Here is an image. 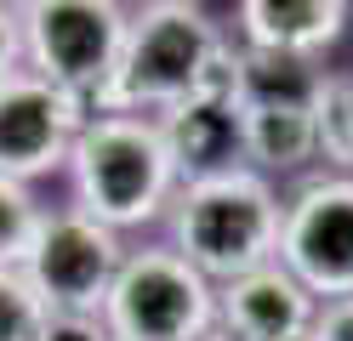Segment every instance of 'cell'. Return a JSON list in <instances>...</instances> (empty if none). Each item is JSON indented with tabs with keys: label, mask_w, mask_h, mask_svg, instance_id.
<instances>
[{
	"label": "cell",
	"mask_w": 353,
	"mask_h": 341,
	"mask_svg": "<svg viewBox=\"0 0 353 341\" xmlns=\"http://www.w3.org/2000/svg\"><path fill=\"white\" fill-rule=\"evenodd\" d=\"M165 216H171V250L211 285L245 279V273L279 262L285 199L251 165L183 182Z\"/></svg>",
	"instance_id": "1"
},
{
	"label": "cell",
	"mask_w": 353,
	"mask_h": 341,
	"mask_svg": "<svg viewBox=\"0 0 353 341\" xmlns=\"http://www.w3.org/2000/svg\"><path fill=\"white\" fill-rule=\"evenodd\" d=\"M63 171L74 182V211L103 222L108 234L160 222L183 188L160 125L143 114H92Z\"/></svg>",
	"instance_id": "2"
},
{
	"label": "cell",
	"mask_w": 353,
	"mask_h": 341,
	"mask_svg": "<svg viewBox=\"0 0 353 341\" xmlns=\"http://www.w3.org/2000/svg\"><path fill=\"white\" fill-rule=\"evenodd\" d=\"M223 45H228V34H223V23H211L205 6H188V0H148V6H137L125 23V45H120L114 80H108L103 114L160 120L165 108L188 103L200 91L205 68Z\"/></svg>",
	"instance_id": "3"
},
{
	"label": "cell",
	"mask_w": 353,
	"mask_h": 341,
	"mask_svg": "<svg viewBox=\"0 0 353 341\" xmlns=\"http://www.w3.org/2000/svg\"><path fill=\"white\" fill-rule=\"evenodd\" d=\"M131 12L114 0H23L17 34H23V68L57 85L85 114H103L108 80H114Z\"/></svg>",
	"instance_id": "4"
},
{
	"label": "cell",
	"mask_w": 353,
	"mask_h": 341,
	"mask_svg": "<svg viewBox=\"0 0 353 341\" xmlns=\"http://www.w3.org/2000/svg\"><path fill=\"white\" fill-rule=\"evenodd\" d=\"M97 318L114 341H194L216 330V285L200 279L171 245L125 250Z\"/></svg>",
	"instance_id": "5"
},
{
	"label": "cell",
	"mask_w": 353,
	"mask_h": 341,
	"mask_svg": "<svg viewBox=\"0 0 353 341\" xmlns=\"http://www.w3.org/2000/svg\"><path fill=\"white\" fill-rule=\"evenodd\" d=\"M279 267L314 296H353V176H307L279 216Z\"/></svg>",
	"instance_id": "6"
},
{
	"label": "cell",
	"mask_w": 353,
	"mask_h": 341,
	"mask_svg": "<svg viewBox=\"0 0 353 341\" xmlns=\"http://www.w3.org/2000/svg\"><path fill=\"white\" fill-rule=\"evenodd\" d=\"M120 262H125L120 234H108L103 222H92L85 211L69 205V211H46V222L29 245L23 279L46 313H103Z\"/></svg>",
	"instance_id": "7"
},
{
	"label": "cell",
	"mask_w": 353,
	"mask_h": 341,
	"mask_svg": "<svg viewBox=\"0 0 353 341\" xmlns=\"http://www.w3.org/2000/svg\"><path fill=\"white\" fill-rule=\"evenodd\" d=\"M85 120L92 114L74 97H63L57 85L34 80L29 68H17L0 85V176L34 182L46 171H63Z\"/></svg>",
	"instance_id": "8"
},
{
	"label": "cell",
	"mask_w": 353,
	"mask_h": 341,
	"mask_svg": "<svg viewBox=\"0 0 353 341\" xmlns=\"http://www.w3.org/2000/svg\"><path fill=\"white\" fill-rule=\"evenodd\" d=\"M319 302L279 262L216 285V330L228 341H296L314 330Z\"/></svg>",
	"instance_id": "9"
},
{
	"label": "cell",
	"mask_w": 353,
	"mask_h": 341,
	"mask_svg": "<svg viewBox=\"0 0 353 341\" xmlns=\"http://www.w3.org/2000/svg\"><path fill=\"white\" fill-rule=\"evenodd\" d=\"M353 23L347 0H239L234 6V34L239 45L256 52H291V57H319L336 45Z\"/></svg>",
	"instance_id": "10"
},
{
	"label": "cell",
	"mask_w": 353,
	"mask_h": 341,
	"mask_svg": "<svg viewBox=\"0 0 353 341\" xmlns=\"http://www.w3.org/2000/svg\"><path fill=\"white\" fill-rule=\"evenodd\" d=\"M154 125H160L165 148H171V165H176L183 182H200V176H216V171L245 165V143H239V103L188 97V103L165 108Z\"/></svg>",
	"instance_id": "11"
},
{
	"label": "cell",
	"mask_w": 353,
	"mask_h": 341,
	"mask_svg": "<svg viewBox=\"0 0 353 341\" xmlns=\"http://www.w3.org/2000/svg\"><path fill=\"white\" fill-rule=\"evenodd\" d=\"M239 143L256 176H291L319 159V125L302 108H239Z\"/></svg>",
	"instance_id": "12"
},
{
	"label": "cell",
	"mask_w": 353,
	"mask_h": 341,
	"mask_svg": "<svg viewBox=\"0 0 353 341\" xmlns=\"http://www.w3.org/2000/svg\"><path fill=\"white\" fill-rule=\"evenodd\" d=\"M239 108H302L314 114L325 74L319 57H291V52H256V45H239Z\"/></svg>",
	"instance_id": "13"
},
{
	"label": "cell",
	"mask_w": 353,
	"mask_h": 341,
	"mask_svg": "<svg viewBox=\"0 0 353 341\" xmlns=\"http://www.w3.org/2000/svg\"><path fill=\"white\" fill-rule=\"evenodd\" d=\"M314 125H319V159L336 176H353V74H325Z\"/></svg>",
	"instance_id": "14"
},
{
	"label": "cell",
	"mask_w": 353,
	"mask_h": 341,
	"mask_svg": "<svg viewBox=\"0 0 353 341\" xmlns=\"http://www.w3.org/2000/svg\"><path fill=\"white\" fill-rule=\"evenodd\" d=\"M40 222H46V205L29 194V182L0 176V273H23Z\"/></svg>",
	"instance_id": "15"
},
{
	"label": "cell",
	"mask_w": 353,
	"mask_h": 341,
	"mask_svg": "<svg viewBox=\"0 0 353 341\" xmlns=\"http://www.w3.org/2000/svg\"><path fill=\"white\" fill-rule=\"evenodd\" d=\"M46 324V307L29 290L23 273H0V341H34Z\"/></svg>",
	"instance_id": "16"
},
{
	"label": "cell",
	"mask_w": 353,
	"mask_h": 341,
	"mask_svg": "<svg viewBox=\"0 0 353 341\" xmlns=\"http://www.w3.org/2000/svg\"><path fill=\"white\" fill-rule=\"evenodd\" d=\"M34 341H114V335L103 330L97 313H46Z\"/></svg>",
	"instance_id": "17"
},
{
	"label": "cell",
	"mask_w": 353,
	"mask_h": 341,
	"mask_svg": "<svg viewBox=\"0 0 353 341\" xmlns=\"http://www.w3.org/2000/svg\"><path fill=\"white\" fill-rule=\"evenodd\" d=\"M307 335H314V341H353V296H342V302H319V318H314Z\"/></svg>",
	"instance_id": "18"
},
{
	"label": "cell",
	"mask_w": 353,
	"mask_h": 341,
	"mask_svg": "<svg viewBox=\"0 0 353 341\" xmlns=\"http://www.w3.org/2000/svg\"><path fill=\"white\" fill-rule=\"evenodd\" d=\"M23 68V34H17V6H0V85Z\"/></svg>",
	"instance_id": "19"
},
{
	"label": "cell",
	"mask_w": 353,
	"mask_h": 341,
	"mask_svg": "<svg viewBox=\"0 0 353 341\" xmlns=\"http://www.w3.org/2000/svg\"><path fill=\"white\" fill-rule=\"evenodd\" d=\"M194 341H228V335L223 330H205V335H194Z\"/></svg>",
	"instance_id": "20"
},
{
	"label": "cell",
	"mask_w": 353,
	"mask_h": 341,
	"mask_svg": "<svg viewBox=\"0 0 353 341\" xmlns=\"http://www.w3.org/2000/svg\"><path fill=\"white\" fill-rule=\"evenodd\" d=\"M296 341H314V335H296Z\"/></svg>",
	"instance_id": "21"
}]
</instances>
